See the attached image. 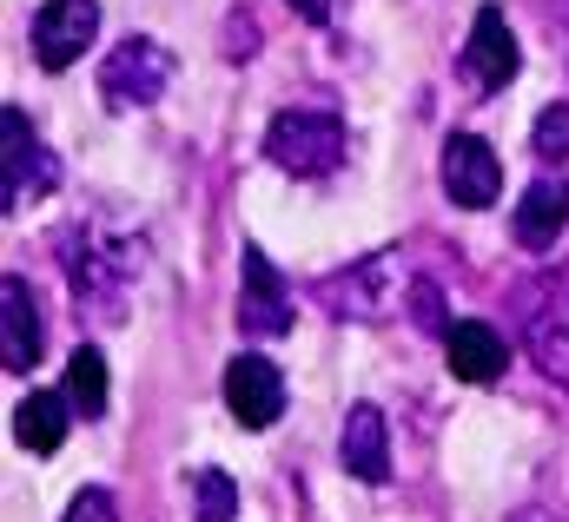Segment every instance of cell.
Instances as JSON below:
<instances>
[{"label": "cell", "instance_id": "obj_1", "mask_svg": "<svg viewBox=\"0 0 569 522\" xmlns=\"http://www.w3.org/2000/svg\"><path fill=\"white\" fill-rule=\"evenodd\" d=\"M140 264H146V239L133 225L73 219L60 232V271H67L73 311H87L93 324H120L127 318V298L140 284Z\"/></svg>", "mask_w": 569, "mask_h": 522}, {"label": "cell", "instance_id": "obj_2", "mask_svg": "<svg viewBox=\"0 0 569 522\" xmlns=\"http://www.w3.org/2000/svg\"><path fill=\"white\" fill-rule=\"evenodd\" d=\"M351 139H345V120L338 113H311V107H284L266 127V159L291 172V179H331L345 165Z\"/></svg>", "mask_w": 569, "mask_h": 522}, {"label": "cell", "instance_id": "obj_3", "mask_svg": "<svg viewBox=\"0 0 569 522\" xmlns=\"http://www.w3.org/2000/svg\"><path fill=\"white\" fill-rule=\"evenodd\" d=\"M318 304L331 318H345V324H385L405 304V259L398 252H371V259L318 278Z\"/></svg>", "mask_w": 569, "mask_h": 522}, {"label": "cell", "instance_id": "obj_4", "mask_svg": "<svg viewBox=\"0 0 569 522\" xmlns=\"http://www.w3.org/2000/svg\"><path fill=\"white\" fill-rule=\"evenodd\" d=\"M517 311H523V344H530L537 371L569 391V271L530 278L523 298H517Z\"/></svg>", "mask_w": 569, "mask_h": 522}, {"label": "cell", "instance_id": "obj_5", "mask_svg": "<svg viewBox=\"0 0 569 522\" xmlns=\"http://www.w3.org/2000/svg\"><path fill=\"white\" fill-rule=\"evenodd\" d=\"M166 87H172V53H166L152 33L120 40V47L107 53V67H100V100H107L113 113L159 107V100H166Z\"/></svg>", "mask_w": 569, "mask_h": 522}, {"label": "cell", "instance_id": "obj_6", "mask_svg": "<svg viewBox=\"0 0 569 522\" xmlns=\"http://www.w3.org/2000/svg\"><path fill=\"white\" fill-rule=\"evenodd\" d=\"M53 179H60L53 152L40 145V132L27 127V113H20V107H7V113H0V212L13 219L27 199L53 192Z\"/></svg>", "mask_w": 569, "mask_h": 522}, {"label": "cell", "instance_id": "obj_7", "mask_svg": "<svg viewBox=\"0 0 569 522\" xmlns=\"http://www.w3.org/2000/svg\"><path fill=\"white\" fill-rule=\"evenodd\" d=\"M437 179H443V199H450V205L483 212V205H497V192H503V159L490 152L483 132H450L443 152H437Z\"/></svg>", "mask_w": 569, "mask_h": 522}, {"label": "cell", "instance_id": "obj_8", "mask_svg": "<svg viewBox=\"0 0 569 522\" xmlns=\"http://www.w3.org/2000/svg\"><path fill=\"white\" fill-rule=\"evenodd\" d=\"M517 73H523V47H517L503 7H477L470 40H463V80H470V93H503Z\"/></svg>", "mask_w": 569, "mask_h": 522}, {"label": "cell", "instance_id": "obj_9", "mask_svg": "<svg viewBox=\"0 0 569 522\" xmlns=\"http://www.w3.org/2000/svg\"><path fill=\"white\" fill-rule=\"evenodd\" d=\"M100 33V0H40L33 13V60L47 73H67Z\"/></svg>", "mask_w": 569, "mask_h": 522}, {"label": "cell", "instance_id": "obj_10", "mask_svg": "<svg viewBox=\"0 0 569 522\" xmlns=\"http://www.w3.org/2000/svg\"><path fill=\"white\" fill-rule=\"evenodd\" d=\"M226 410L239 416V430H272L284 416V378L272 358L259 351H239L226 364Z\"/></svg>", "mask_w": 569, "mask_h": 522}, {"label": "cell", "instance_id": "obj_11", "mask_svg": "<svg viewBox=\"0 0 569 522\" xmlns=\"http://www.w3.org/2000/svg\"><path fill=\"white\" fill-rule=\"evenodd\" d=\"M239 331L246 338H284L291 331V291L272 271L259 245H246V278H239Z\"/></svg>", "mask_w": 569, "mask_h": 522}, {"label": "cell", "instance_id": "obj_12", "mask_svg": "<svg viewBox=\"0 0 569 522\" xmlns=\"http://www.w3.org/2000/svg\"><path fill=\"white\" fill-rule=\"evenodd\" d=\"M40 351H47L40 304H33V291H27V278L7 271V284H0V364H7V378H27V371L40 364Z\"/></svg>", "mask_w": 569, "mask_h": 522}, {"label": "cell", "instance_id": "obj_13", "mask_svg": "<svg viewBox=\"0 0 569 522\" xmlns=\"http://www.w3.org/2000/svg\"><path fill=\"white\" fill-rule=\"evenodd\" d=\"M443 358H450V378H463V384H497L503 364H510V344H503L497 324L457 318V324L443 331Z\"/></svg>", "mask_w": 569, "mask_h": 522}, {"label": "cell", "instance_id": "obj_14", "mask_svg": "<svg viewBox=\"0 0 569 522\" xmlns=\"http://www.w3.org/2000/svg\"><path fill=\"white\" fill-rule=\"evenodd\" d=\"M338 463H345L358 483H385V476H391V430H385V410H378V403H351V410H345Z\"/></svg>", "mask_w": 569, "mask_h": 522}, {"label": "cell", "instance_id": "obj_15", "mask_svg": "<svg viewBox=\"0 0 569 522\" xmlns=\"http://www.w3.org/2000/svg\"><path fill=\"white\" fill-rule=\"evenodd\" d=\"M563 225H569V185L563 179H537V185L517 199V219H510L517 245H523V252H550V245L563 239Z\"/></svg>", "mask_w": 569, "mask_h": 522}, {"label": "cell", "instance_id": "obj_16", "mask_svg": "<svg viewBox=\"0 0 569 522\" xmlns=\"http://www.w3.org/2000/svg\"><path fill=\"white\" fill-rule=\"evenodd\" d=\"M67 423H73L67 391H27L20 410H13V443H20L27 456H53V450L67 443Z\"/></svg>", "mask_w": 569, "mask_h": 522}, {"label": "cell", "instance_id": "obj_17", "mask_svg": "<svg viewBox=\"0 0 569 522\" xmlns=\"http://www.w3.org/2000/svg\"><path fill=\"white\" fill-rule=\"evenodd\" d=\"M60 391H67V403H73L80 416H100V410H107V358H100L93 344H80V351L67 358V384H60Z\"/></svg>", "mask_w": 569, "mask_h": 522}, {"label": "cell", "instance_id": "obj_18", "mask_svg": "<svg viewBox=\"0 0 569 522\" xmlns=\"http://www.w3.org/2000/svg\"><path fill=\"white\" fill-rule=\"evenodd\" d=\"M192 496H199V516L192 522H232L239 516V483L226 470H199L192 476Z\"/></svg>", "mask_w": 569, "mask_h": 522}, {"label": "cell", "instance_id": "obj_19", "mask_svg": "<svg viewBox=\"0 0 569 522\" xmlns=\"http://www.w3.org/2000/svg\"><path fill=\"white\" fill-rule=\"evenodd\" d=\"M530 145H537V159L563 165V159H569V100H550V107L537 113V132H530Z\"/></svg>", "mask_w": 569, "mask_h": 522}, {"label": "cell", "instance_id": "obj_20", "mask_svg": "<svg viewBox=\"0 0 569 522\" xmlns=\"http://www.w3.org/2000/svg\"><path fill=\"white\" fill-rule=\"evenodd\" d=\"M60 522H120V503H113V490H73V503H67V516Z\"/></svg>", "mask_w": 569, "mask_h": 522}, {"label": "cell", "instance_id": "obj_21", "mask_svg": "<svg viewBox=\"0 0 569 522\" xmlns=\"http://www.w3.org/2000/svg\"><path fill=\"white\" fill-rule=\"evenodd\" d=\"M305 27H331V0H284Z\"/></svg>", "mask_w": 569, "mask_h": 522}]
</instances>
